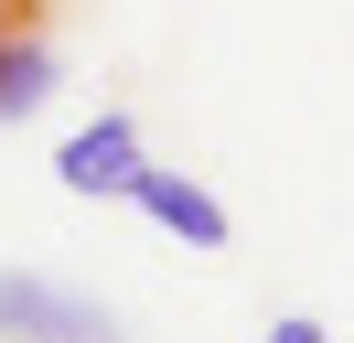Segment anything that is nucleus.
<instances>
[{"mask_svg":"<svg viewBox=\"0 0 354 343\" xmlns=\"http://www.w3.org/2000/svg\"><path fill=\"white\" fill-rule=\"evenodd\" d=\"M0 343H118V311L44 268H0Z\"/></svg>","mask_w":354,"mask_h":343,"instance_id":"obj_1","label":"nucleus"},{"mask_svg":"<svg viewBox=\"0 0 354 343\" xmlns=\"http://www.w3.org/2000/svg\"><path fill=\"white\" fill-rule=\"evenodd\" d=\"M140 172H151V140H140V118H118V107H97V118L65 129V150H54V183L86 193V204H129Z\"/></svg>","mask_w":354,"mask_h":343,"instance_id":"obj_2","label":"nucleus"},{"mask_svg":"<svg viewBox=\"0 0 354 343\" xmlns=\"http://www.w3.org/2000/svg\"><path fill=\"white\" fill-rule=\"evenodd\" d=\"M129 204H140V214H151V225H161V236H183V247H204V257H215V247H225V236H236V214H225V204H215V193H204V183H194V172H161V161H151V172H140V193H129Z\"/></svg>","mask_w":354,"mask_h":343,"instance_id":"obj_3","label":"nucleus"},{"mask_svg":"<svg viewBox=\"0 0 354 343\" xmlns=\"http://www.w3.org/2000/svg\"><path fill=\"white\" fill-rule=\"evenodd\" d=\"M65 86V64H54V43L32 33V21H11L0 33V129H22V118H44V97Z\"/></svg>","mask_w":354,"mask_h":343,"instance_id":"obj_4","label":"nucleus"},{"mask_svg":"<svg viewBox=\"0 0 354 343\" xmlns=\"http://www.w3.org/2000/svg\"><path fill=\"white\" fill-rule=\"evenodd\" d=\"M268 343H333V333H322L311 311H279V322H268Z\"/></svg>","mask_w":354,"mask_h":343,"instance_id":"obj_5","label":"nucleus"},{"mask_svg":"<svg viewBox=\"0 0 354 343\" xmlns=\"http://www.w3.org/2000/svg\"><path fill=\"white\" fill-rule=\"evenodd\" d=\"M11 21H22V0H0V33H11Z\"/></svg>","mask_w":354,"mask_h":343,"instance_id":"obj_6","label":"nucleus"}]
</instances>
